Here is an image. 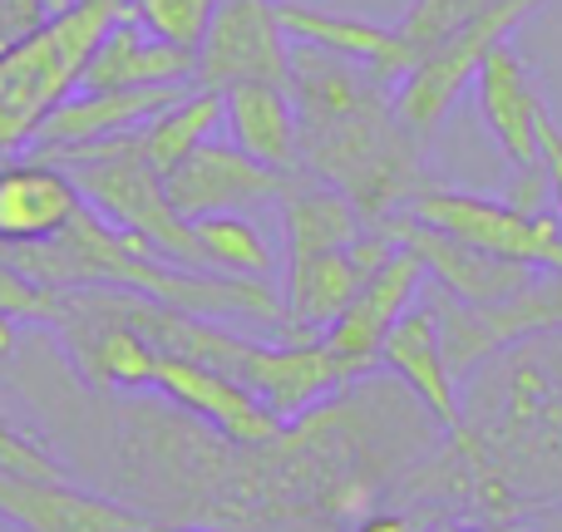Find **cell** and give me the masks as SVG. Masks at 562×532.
Listing matches in <instances>:
<instances>
[{
	"label": "cell",
	"instance_id": "28",
	"mask_svg": "<svg viewBox=\"0 0 562 532\" xmlns=\"http://www.w3.org/2000/svg\"><path fill=\"white\" fill-rule=\"evenodd\" d=\"M69 0H5V20H10V35H30V30H40L49 15H59Z\"/></svg>",
	"mask_w": 562,
	"mask_h": 532
},
{
	"label": "cell",
	"instance_id": "15",
	"mask_svg": "<svg viewBox=\"0 0 562 532\" xmlns=\"http://www.w3.org/2000/svg\"><path fill=\"white\" fill-rule=\"evenodd\" d=\"M0 518L25 532H144L154 518L104 494H85L75 478L0 474Z\"/></svg>",
	"mask_w": 562,
	"mask_h": 532
},
{
	"label": "cell",
	"instance_id": "21",
	"mask_svg": "<svg viewBox=\"0 0 562 532\" xmlns=\"http://www.w3.org/2000/svg\"><path fill=\"white\" fill-rule=\"evenodd\" d=\"M217 124H223V89L193 84L178 104L158 109V114L138 128V148H144L148 163L168 178L193 148H203L207 138L217 134Z\"/></svg>",
	"mask_w": 562,
	"mask_h": 532
},
{
	"label": "cell",
	"instance_id": "12",
	"mask_svg": "<svg viewBox=\"0 0 562 532\" xmlns=\"http://www.w3.org/2000/svg\"><path fill=\"white\" fill-rule=\"evenodd\" d=\"M375 227L395 237L400 247H409L439 286L454 291L459 301H474V306H498V301L518 296V291L538 276V267L508 262V257H488V252H479V247L459 242V237L439 233V227L419 223L415 213H390L385 223H375Z\"/></svg>",
	"mask_w": 562,
	"mask_h": 532
},
{
	"label": "cell",
	"instance_id": "30",
	"mask_svg": "<svg viewBox=\"0 0 562 532\" xmlns=\"http://www.w3.org/2000/svg\"><path fill=\"white\" fill-rule=\"evenodd\" d=\"M518 528H533V532H562V503H533V508H524Z\"/></svg>",
	"mask_w": 562,
	"mask_h": 532
},
{
	"label": "cell",
	"instance_id": "33",
	"mask_svg": "<svg viewBox=\"0 0 562 532\" xmlns=\"http://www.w3.org/2000/svg\"><path fill=\"white\" fill-rule=\"evenodd\" d=\"M144 532H243V528H198V523H148Z\"/></svg>",
	"mask_w": 562,
	"mask_h": 532
},
{
	"label": "cell",
	"instance_id": "26",
	"mask_svg": "<svg viewBox=\"0 0 562 532\" xmlns=\"http://www.w3.org/2000/svg\"><path fill=\"white\" fill-rule=\"evenodd\" d=\"M0 474H15V478H69L65 459H55L45 444H35L30 434L10 429L0 419Z\"/></svg>",
	"mask_w": 562,
	"mask_h": 532
},
{
	"label": "cell",
	"instance_id": "9",
	"mask_svg": "<svg viewBox=\"0 0 562 532\" xmlns=\"http://www.w3.org/2000/svg\"><path fill=\"white\" fill-rule=\"evenodd\" d=\"M291 178L296 173L267 168L262 158L243 154L237 144L207 138L203 148H193V154L164 178V188H168V203H173L188 223H198V217H213V213H247L252 217L257 207L281 203Z\"/></svg>",
	"mask_w": 562,
	"mask_h": 532
},
{
	"label": "cell",
	"instance_id": "31",
	"mask_svg": "<svg viewBox=\"0 0 562 532\" xmlns=\"http://www.w3.org/2000/svg\"><path fill=\"white\" fill-rule=\"evenodd\" d=\"M429 532H524L518 523H488V518H454V523H435Z\"/></svg>",
	"mask_w": 562,
	"mask_h": 532
},
{
	"label": "cell",
	"instance_id": "1",
	"mask_svg": "<svg viewBox=\"0 0 562 532\" xmlns=\"http://www.w3.org/2000/svg\"><path fill=\"white\" fill-rule=\"evenodd\" d=\"M286 89L301 128V168L346 193L366 227L439 188L425 168V134L405 124L395 89L380 84L366 65L291 39Z\"/></svg>",
	"mask_w": 562,
	"mask_h": 532
},
{
	"label": "cell",
	"instance_id": "27",
	"mask_svg": "<svg viewBox=\"0 0 562 532\" xmlns=\"http://www.w3.org/2000/svg\"><path fill=\"white\" fill-rule=\"evenodd\" d=\"M538 154H543L548 188H553V213L562 217V124L548 109H543V118H538Z\"/></svg>",
	"mask_w": 562,
	"mask_h": 532
},
{
	"label": "cell",
	"instance_id": "20",
	"mask_svg": "<svg viewBox=\"0 0 562 532\" xmlns=\"http://www.w3.org/2000/svg\"><path fill=\"white\" fill-rule=\"evenodd\" d=\"M223 124L233 128V144L243 154L262 158L267 168H281V173L301 168V128H296V104H291L286 84H267V79L227 84Z\"/></svg>",
	"mask_w": 562,
	"mask_h": 532
},
{
	"label": "cell",
	"instance_id": "16",
	"mask_svg": "<svg viewBox=\"0 0 562 532\" xmlns=\"http://www.w3.org/2000/svg\"><path fill=\"white\" fill-rule=\"evenodd\" d=\"M277 15L291 39L321 45L340 59H356V65H366L370 75L390 89H400V79H405L419 59V49L400 35V25H375V20L321 10V5H306V0H277Z\"/></svg>",
	"mask_w": 562,
	"mask_h": 532
},
{
	"label": "cell",
	"instance_id": "3",
	"mask_svg": "<svg viewBox=\"0 0 562 532\" xmlns=\"http://www.w3.org/2000/svg\"><path fill=\"white\" fill-rule=\"evenodd\" d=\"M128 15V0H69L40 30L0 49V158L20 154L45 114L79 89L99 39Z\"/></svg>",
	"mask_w": 562,
	"mask_h": 532
},
{
	"label": "cell",
	"instance_id": "11",
	"mask_svg": "<svg viewBox=\"0 0 562 532\" xmlns=\"http://www.w3.org/2000/svg\"><path fill=\"white\" fill-rule=\"evenodd\" d=\"M154 389L173 399L178 409H188V419L207 425L213 434L233 439V444H267L286 429L247 385H237L233 375L203 365V360L173 355V350H158Z\"/></svg>",
	"mask_w": 562,
	"mask_h": 532
},
{
	"label": "cell",
	"instance_id": "7",
	"mask_svg": "<svg viewBox=\"0 0 562 532\" xmlns=\"http://www.w3.org/2000/svg\"><path fill=\"white\" fill-rule=\"evenodd\" d=\"M395 237L366 227L350 247H326V252H296L286 257L281 276V336L286 340H321L326 326L356 301V291L395 257Z\"/></svg>",
	"mask_w": 562,
	"mask_h": 532
},
{
	"label": "cell",
	"instance_id": "23",
	"mask_svg": "<svg viewBox=\"0 0 562 532\" xmlns=\"http://www.w3.org/2000/svg\"><path fill=\"white\" fill-rule=\"evenodd\" d=\"M213 10H217V0H128V15L148 35L168 39L178 49H193V55L203 45L207 25H213Z\"/></svg>",
	"mask_w": 562,
	"mask_h": 532
},
{
	"label": "cell",
	"instance_id": "24",
	"mask_svg": "<svg viewBox=\"0 0 562 532\" xmlns=\"http://www.w3.org/2000/svg\"><path fill=\"white\" fill-rule=\"evenodd\" d=\"M504 5V0H409L405 15H400V35L425 55L429 45H439L445 35L464 30L469 20H479L484 10Z\"/></svg>",
	"mask_w": 562,
	"mask_h": 532
},
{
	"label": "cell",
	"instance_id": "19",
	"mask_svg": "<svg viewBox=\"0 0 562 532\" xmlns=\"http://www.w3.org/2000/svg\"><path fill=\"white\" fill-rule=\"evenodd\" d=\"M198 55L193 49H178L168 39L148 35L134 15H124L99 49L89 55L79 89H144V84H193Z\"/></svg>",
	"mask_w": 562,
	"mask_h": 532
},
{
	"label": "cell",
	"instance_id": "6",
	"mask_svg": "<svg viewBox=\"0 0 562 532\" xmlns=\"http://www.w3.org/2000/svg\"><path fill=\"white\" fill-rule=\"evenodd\" d=\"M419 223L439 227V233L459 237V242L479 247L488 257H508V262H528L538 271H558L562 276V217L524 213V207L504 203V197H474L454 193V188H429L405 207Z\"/></svg>",
	"mask_w": 562,
	"mask_h": 532
},
{
	"label": "cell",
	"instance_id": "14",
	"mask_svg": "<svg viewBox=\"0 0 562 532\" xmlns=\"http://www.w3.org/2000/svg\"><path fill=\"white\" fill-rule=\"evenodd\" d=\"M380 365L419 399V409L435 419V429L445 439H459L469 429L464 405H459V380L445 360V340H439V320L425 301H415L395 320V330L380 346Z\"/></svg>",
	"mask_w": 562,
	"mask_h": 532
},
{
	"label": "cell",
	"instance_id": "32",
	"mask_svg": "<svg viewBox=\"0 0 562 532\" xmlns=\"http://www.w3.org/2000/svg\"><path fill=\"white\" fill-rule=\"evenodd\" d=\"M15 346H20V336H15V320L0 310V360L5 355H15Z\"/></svg>",
	"mask_w": 562,
	"mask_h": 532
},
{
	"label": "cell",
	"instance_id": "4",
	"mask_svg": "<svg viewBox=\"0 0 562 532\" xmlns=\"http://www.w3.org/2000/svg\"><path fill=\"white\" fill-rule=\"evenodd\" d=\"M55 163L69 168V178L79 183L85 203L94 207V213H104L114 227L138 233L173 267L213 271L193 223L168 203L164 173H158V168L148 163V154L138 148V128L134 134L104 138V144H89V148H79V154H65V158H55Z\"/></svg>",
	"mask_w": 562,
	"mask_h": 532
},
{
	"label": "cell",
	"instance_id": "29",
	"mask_svg": "<svg viewBox=\"0 0 562 532\" xmlns=\"http://www.w3.org/2000/svg\"><path fill=\"white\" fill-rule=\"evenodd\" d=\"M350 532H419V523L409 513H400V508H370V513L356 518Z\"/></svg>",
	"mask_w": 562,
	"mask_h": 532
},
{
	"label": "cell",
	"instance_id": "25",
	"mask_svg": "<svg viewBox=\"0 0 562 532\" xmlns=\"http://www.w3.org/2000/svg\"><path fill=\"white\" fill-rule=\"evenodd\" d=\"M0 310L10 320H35V326H55L59 320V291L45 281L25 276L20 267H10L0 257Z\"/></svg>",
	"mask_w": 562,
	"mask_h": 532
},
{
	"label": "cell",
	"instance_id": "22",
	"mask_svg": "<svg viewBox=\"0 0 562 532\" xmlns=\"http://www.w3.org/2000/svg\"><path fill=\"white\" fill-rule=\"evenodd\" d=\"M198 242H203L213 271H227V276H252V281H272L277 271V252L262 237V227L247 213H213L193 223Z\"/></svg>",
	"mask_w": 562,
	"mask_h": 532
},
{
	"label": "cell",
	"instance_id": "18",
	"mask_svg": "<svg viewBox=\"0 0 562 532\" xmlns=\"http://www.w3.org/2000/svg\"><path fill=\"white\" fill-rule=\"evenodd\" d=\"M479 84V114H484L494 144L514 168L538 163V118H543V94L533 84V69L514 45H494L474 75Z\"/></svg>",
	"mask_w": 562,
	"mask_h": 532
},
{
	"label": "cell",
	"instance_id": "13",
	"mask_svg": "<svg viewBox=\"0 0 562 532\" xmlns=\"http://www.w3.org/2000/svg\"><path fill=\"white\" fill-rule=\"evenodd\" d=\"M425 276H429L425 262H419L409 247H395V257H390V262L356 291V301L330 320L321 340H326L340 360H350L360 375H375L380 346H385V336L395 330V320L419 301Z\"/></svg>",
	"mask_w": 562,
	"mask_h": 532
},
{
	"label": "cell",
	"instance_id": "5",
	"mask_svg": "<svg viewBox=\"0 0 562 532\" xmlns=\"http://www.w3.org/2000/svg\"><path fill=\"white\" fill-rule=\"evenodd\" d=\"M538 5H548V0H504V5L484 10L479 20H469L464 30L445 35L439 45H429L395 89V109L405 114V124L425 138L435 134V128L449 118V109L459 104V94L474 84V75H479L488 49L504 45Z\"/></svg>",
	"mask_w": 562,
	"mask_h": 532
},
{
	"label": "cell",
	"instance_id": "10",
	"mask_svg": "<svg viewBox=\"0 0 562 532\" xmlns=\"http://www.w3.org/2000/svg\"><path fill=\"white\" fill-rule=\"evenodd\" d=\"M193 84H144V89H75L65 94L55 109L45 114V124L35 128V138L25 144V154L35 158H65L79 154L89 144H104V138L134 134L144 128L158 109L178 104Z\"/></svg>",
	"mask_w": 562,
	"mask_h": 532
},
{
	"label": "cell",
	"instance_id": "2",
	"mask_svg": "<svg viewBox=\"0 0 562 532\" xmlns=\"http://www.w3.org/2000/svg\"><path fill=\"white\" fill-rule=\"evenodd\" d=\"M474 415L454 444H469L524 508L562 494V330L524 336V346L484 360ZM524 518V513H518Z\"/></svg>",
	"mask_w": 562,
	"mask_h": 532
},
{
	"label": "cell",
	"instance_id": "17",
	"mask_svg": "<svg viewBox=\"0 0 562 532\" xmlns=\"http://www.w3.org/2000/svg\"><path fill=\"white\" fill-rule=\"evenodd\" d=\"M79 207H85V193L69 178V168L35 154L0 163V247L49 242L75 223Z\"/></svg>",
	"mask_w": 562,
	"mask_h": 532
},
{
	"label": "cell",
	"instance_id": "8",
	"mask_svg": "<svg viewBox=\"0 0 562 532\" xmlns=\"http://www.w3.org/2000/svg\"><path fill=\"white\" fill-rule=\"evenodd\" d=\"M281 30L277 0H217L213 25H207L203 45H198L193 84L227 89L237 79H267V84H286L291 75V45Z\"/></svg>",
	"mask_w": 562,
	"mask_h": 532
}]
</instances>
